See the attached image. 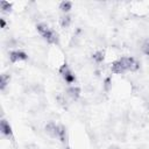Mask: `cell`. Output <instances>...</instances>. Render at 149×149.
<instances>
[{
    "label": "cell",
    "mask_w": 149,
    "mask_h": 149,
    "mask_svg": "<svg viewBox=\"0 0 149 149\" xmlns=\"http://www.w3.org/2000/svg\"><path fill=\"white\" fill-rule=\"evenodd\" d=\"M59 73L62 74V77L64 78V80H65L66 83L71 84V83L76 81V77H74V74L72 73V71L69 69V66H68L66 64H63V65L59 68Z\"/></svg>",
    "instance_id": "cell-1"
},
{
    "label": "cell",
    "mask_w": 149,
    "mask_h": 149,
    "mask_svg": "<svg viewBox=\"0 0 149 149\" xmlns=\"http://www.w3.org/2000/svg\"><path fill=\"white\" fill-rule=\"evenodd\" d=\"M27 58H28L27 54L24 51H22V50H14V51L9 52V59L13 63H15L17 61H24Z\"/></svg>",
    "instance_id": "cell-2"
},
{
    "label": "cell",
    "mask_w": 149,
    "mask_h": 149,
    "mask_svg": "<svg viewBox=\"0 0 149 149\" xmlns=\"http://www.w3.org/2000/svg\"><path fill=\"white\" fill-rule=\"evenodd\" d=\"M111 70H112L113 73H118V74H121V73H123V72L127 71L126 68H125V65L122 64V62L120 59H118V61H115V62L112 63Z\"/></svg>",
    "instance_id": "cell-3"
},
{
    "label": "cell",
    "mask_w": 149,
    "mask_h": 149,
    "mask_svg": "<svg viewBox=\"0 0 149 149\" xmlns=\"http://www.w3.org/2000/svg\"><path fill=\"white\" fill-rule=\"evenodd\" d=\"M0 130H1V133L3 134V135H6V136H13V132H12V127L9 126V123L5 120V119H2L1 121H0Z\"/></svg>",
    "instance_id": "cell-4"
},
{
    "label": "cell",
    "mask_w": 149,
    "mask_h": 149,
    "mask_svg": "<svg viewBox=\"0 0 149 149\" xmlns=\"http://www.w3.org/2000/svg\"><path fill=\"white\" fill-rule=\"evenodd\" d=\"M45 133H47L49 136L56 139V137H57V125H55L54 122L47 123V126H45Z\"/></svg>",
    "instance_id": "cell-5"
},
{
    "label": "cell",
    "mask_w": 149,
    "mask_h": 149,
    "mask_svg": "<svg viewBox=\"0 0 149 149\" xmlns=\"http://www.w3.org/2000/svg\"><path fill=\"white\" fill-rule=\"evenodd\" d=\"M45 40H47V42H49V43H58V35H57V33L56 31H54V30H49L44 36H43Z\"/></svg>",
    "instance_id": "cell-6"
},
{
    "label": "cell",
    "mask_w": 149,
    "mask_h": 149,
    "mask_svg": "<svg viewBox=\"0 0 149 149\" xmlns=\"http://www.w3.org/2000/svg\"><path fill=\"white\" fill-rule=\"evenodd\" d=\"M66 93L69 94L70 98H72L73 100H77L79 98V95H80V88L78 86H71V87L68 88Z\"/></svg>",
    "instance_id": "cell-7"
},
{
    "label": "cell",
    "mask_w": 149,
    "mask_h": 149,
    "mask_svg": "<svg viewBox=\"0 0 149 149\" xmlns=\"http://www.w3.org/2000/svg\"><path fill=\"white\" fill-rule=\"evenodd\" d=\"M57 139H59L61 142H63V143L66 141V129L62 125L57 126Z\"/></svg>",
    "instance_id": "cell-8"
},
{
    "label": "cell",
    "mask_w": 149,
    "mask_h": 149,
    "mask_svg": "<svg viewBox=\"0 0 149 149\" xmlns=\"http://www.w3.org/2000/svg\"><path fill=\"white\" fill-rule=\"evenodd\" d=\"M104 57H105V52L101 51V50H99V51H97V52H94L92 55V58H93V61L95 63H101L104 61Z\"/></svg>",
    "instance_id": "cell-9"
},
{
    "label": "cell",
    "mask_w": 149,
    "mask_h": 149,
    "mask_svg": "<svg viewBox=\"0 0 149 149\" xmlns=\"http://www.w3.org/2000/svg\"><path fill=\"white\" fill-rule=\"evenodd\" d=\"M36 28H37V31H38L42 36H44V35L50 30V28H49L48 24H45V23H38V24L36 26Z\"/></svg>",
    "instance_id": "cell-10"
},
{
    "label": "cell",
    "mask_w": 149,
    "mask_h": 149,
    "mask_svg": "<svg viewBox=\"0 0 149 149\" xmlns=\"http://www.w3.org/2000/svg\"><path fill=\"white\" fill-rule=\"evenodd\" d=\"M71 7H72V2H71V1H62V2L59 3V9H61L62 12H64V13L69 12V10L71 9Z\"/></svg>",
    "instance_id": "cell-11"
},
{
    "label": "cell",
    "mask_w": 149,
    "mask_h": 149,
    "mask_svg": "<svg viewBox=\"0 0 149 149\" xmlns=\"http://www.w3.org/2000/svg\"><path fill=\"white\" fill-rule=\"evenodd\" d=\"M59 23L63 28H68L71 23V17L69 15H63L61 19H59Z\"/></svg>",
    "instance_id": "cell-12"
},
{
    "label": "cell",
    "mask_w": 149,
    "mask_h": 149,
    "mask_svg": "<svg viewBox=\"0 0 149 149\" xmlns=\"http://www.w3.org/2000/svg\"><path fill=\"white\" fill-rule=\"evenodd\" d=\"M8 81H9V74L2 73V74L0 76V88H1V90H3V88L7 86Z\"/></svg>",
    "instance_id": "cell-13"
},
{
    "label": "cell",
    "mask_w": 149,
    "mask_h": 149,
    "mask_svg": "<svg viewBox=\"0 0 149 149\" xmlns=\"http://www.w3.org/2000/svg\"><path fill=\"white\" fill-rule=\"evenodd\" d=\"M0 7H1V10H2L3 13H8V12H10L12 3H9L8 1L2 0V1H0Z\"/></svg>",
    "instance_id": "cell-14"
},
{
    "label": "cell",
    "mask_w": 149,
    "mask_h": 149,
    "mask_svg": "<svg viewBox=\"0 0 149 149\" xmlns=\"http://www.w3.org/2000/svg\"><path fill=\"white\" fill-rule=\"evenodd\" d=\"M141 49H142V51H143V54H144V55H149V40H148V41H146V42L142 44Z\"/></svg>",
    "instance_id": "cell-15"
},
{
    "label": "cell",
    "mask_w": 149,
    "mask_h": 149,
    "mask_svg": "<svg viewBox=\"0 0 149 149\" xmlns=\"http://www.w3.org/2000/svg\"><path fill=\"white\" fill-rule=\"evenodd\" d=\"M0 23H1V28H5V27H6V21H5V19H0Z\"/></svg>",
    "instance_id": "cell-16"
},
{
    "label": "cell",
    "mask_w": 149,
    "mask_h": 149,
    "mask_svg": "<svg viewBox=\"0 0 149 149\" xmlns=\"http://www.w3.org/2000/svg\"><path fill=\"white\" fill-rule=\"evenodd\" d=\"M65 149H71V148H70V147H66V148H65Z\"/></svg>",
    "instance_id": "cell-17"
}]
</instances>
